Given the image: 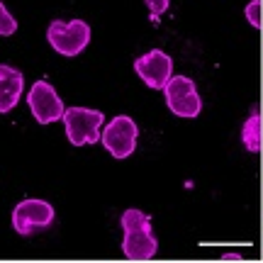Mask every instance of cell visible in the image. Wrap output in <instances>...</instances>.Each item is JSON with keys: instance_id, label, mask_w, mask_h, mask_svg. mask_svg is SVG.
<instances>
[{"instance_id": "cell-13", "label": "cell", "mask_w": 263, "mask_h": 263, "mask_svg": "<svg viewBox=\"0 0 263 263\" xmlns=\"http://www.w3.org/2000/svg\"><path fill=\"white\" fill-rule=\"evenodd\" d=\"M146 3V8H149V15L154 22H159V17L168 10V3L171 0H144Z\"/></svg>"}, {"instance_id": "cell-10", "label": "cell", "mask_w": 263, "mask_h": 263, "mask_svg": "<svg viewBox=\"0 0 263 263\" xmlns=\"http://www.w3.org/2000/svg\"><path fill=\"white\" fill-rule=\"evenodd\" d=\"M261 115H258V110H254L251 112V117L244 122V129H241V141H244L246 151H251V154H258L261 151Z\"/></svg>"}, {"instance_id": "cell-3", "label": "cell", "mask_w": 263, "mask_h": 263, "mask_svg": "<svg viewBox=\"0 0 263 263\" xmlns=\"http://www.w3.org/2000/svg\"><path fill=\"white\" fill-rule=\"evenodd\" d=\"M64 127L66 137L73 146H83V144H95L100 141V127L105 122V115L100 110H90V107H68L64 110Z\"/></svg>"}, {"instance_id": "cell-2", "label": "cell", "mask_w": 263, "mask_h": 263, "mask_svg": "<svg viewBox=\"0 0 263 263\" xmlns=\"http://www.w3.org/2000/svg\"><path fill=\"white\" fill-rule=\"evenodd\" d=\"M47 39L61 57H78L90 42V25L83 20H54L47 29Z\"/></svg>"}, {"instance_id": "cell-8", "label": "cell", "mask_w": 263, "mask_h": 263, "mask_svg": "<svg viewBox=\"0 0 263 263\" xmlns=\"http://www.w3.org/2000/svg\"><path fill=\"white\" fill-rule=\"evenodd\" d=\"M134 71L139 73V78L144 83L154 88V90H163L166 83L173 78V61L166 51L154 49L149 54H144L134 61Z\"/></svg>"}, {"instance_id": "cell-12", "label": "cell", "mask_w": 263, "mask_h": 263, "mask_svg": "<svg viewBox=\"0 0 263 263\" xmlns=\"http://www.w3.org/2000/svg\"><path fill=\"white\" fill-rule=\"evenodd\" d=\"M261 10H263V5H261V0H251L249 5H246V20L254 25V27H261Z\"/></svg>"}, {"instance_id": "cell-4", "label": "cell", "mask_w": 263, "mask_h": 263, "mask_svg": "<svg viewBox=\"0 0 263 263\" xmlns=\"http://www.w3.org/2000/svg\"><path fill=\"white\" fill-rule=\"evenodd\" d=\"M54 224V207L47 200L27 197L12 210V227L22 236H32Z\"/></svg>"}, {"instance_id": "cell-5", "label": "cell", "mask_w": 263, "mask_h": 263, "mask_svg": "<svg viewBox=\"0 0 263 263\" xmlns=\"http://www.w3.org/2000/svg\"><path fill=\"white\" fill-rule=\"evenodd\" d=\"M163 93H166L168 110L176 115V117L193 120V117H197L200 110H202V100H200V95H197V88L188 76H173L168 83H166Z\"/></svg>"}, {"instance_id": "cell-11", "label": "cell", "mask_w": 263, "mask_h": 263, "mask_svg": "<svg viewBox=\"0 0 263 263\" xmlns=\"http://www.w3.org/2000/svg\"><path fill=\"white\" fill-rule=\"evenodd\" d=\"M17 32V20L10 15L5 5L0 3V37H10V34H15Z\"/></svg>"}, {"instance_id": "cell-9", "label": "cell", "mask_w": 263, "mask_h": 263, "mask_svg": "<svg viewBox=\"0 0 263 263\" xmlns=\"http://www.w3.org/2000/svg\"><path fill=\"white\" fill-rule=\"evenodd\" d=\"M25 76L17 68L8 64H0V112H10L22 98Z\"/></svg>"}, {"instance_id": "cell-14", "label": "cell", "mask_w": 263, "mask_h": 263, "mask_svg": "<svg viewBox=\"0 0 263 263\" xmlns=\"http://www.w3.org/2000/svg\"><path fill=\"white\" fill-rule=\"evenodd\" d=\"M222 258H224V261H241V256L239 254H224Z\"/></svg>"}, {"instance_id": "cell-1", "label": "cell", "mask_w": 263, "mask_h": 263, "mask_svg": "<svg viewBox=\"0 0 263 263\" xmlns=\"http://www.w3.org/2000/svg\"><path fill=\"white\" fill-rule=\"evenodd\" d=\"M122 254L129 261H149L156 256L159 241L154 236L149 215L141 210H127L122 215Z\"/></svg>"}, {"instance_id": "cell-7", "label": "cell", "mask_w": 263, "mask_h": 263, "mask_svg": "<svg viewBox=\"0 0 263 263\" xmlns=\"http://www.w3.org/2000/svg\"><path fill=\"white\" fill-rule=\"evenodd\" d=\"M27 103L39 124L57 122V120L64 117V110H66L64 103H61V98L57 95L54 85L47 83V81H37V83L32 85V90L27 95Z\"/></svg>"}, {"instance_id": "cell-6", "label": "cell", "mask_w": 263, "mask_h": 263, "mask_svg": "<svg viewBox=\"0 0 263 263\" xmlns=\"http://www.w3.org/2000/svg\"><path fill=\"white\" fill-rule=\"evenodd\" d=\"M137 137H139V129L132 117L127 115H117L115 120H110V124L100 132V141L103 146L115 159H127L134 154L137 149Z\"/></svg>"}]
</instances>
